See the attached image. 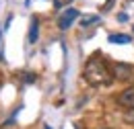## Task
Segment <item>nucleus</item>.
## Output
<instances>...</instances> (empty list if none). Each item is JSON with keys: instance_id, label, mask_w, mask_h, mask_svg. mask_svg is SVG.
<instances>
[{"instance_id": "nucleus-5", "label": "nucleus", "mask_w": 134, "mask_h": 129, "mask_svg": "<svg viewBox=\"0 0 134 129\" xmlns=\"http://www.w3.org/2000/svg\"><path fill=\"white\" fill-rule=\"evenodd\" d=\"M109 41L111 43H130L132 39H130V35H118V33H114V35H109Z\"/></svg>"}, {"instance_id": "nucleus-6", "label": "nucleus", "mask_w": 134, "mask_h": 129, "mask_svg": "<svg viewBox=\"0 0 134 129\" xmlns=\"http://www.w3.org/2000/svg\"><path fill=\"white\" fill-rule=\"evenodd\" d=\"M37 29H39V23L37 21H31V29H29V43H35L37 41Z\"/></svg>"}, {"instance_id": "nucleus-1", "label": "nucleus", "mask_w": 134, "mask_h": 129, "mask_svg": "<svg viewBox=\"0 0 134 129\" xmlns=\"http://www.w3.org/2000/svg\"><path fill=\"white\" fill-rule=\"evenodd\" d=\"M85 80L91 86H105V84H111L114 72L107 68V64L101 57H91L85 66Z\"/></svg>"}, {"instance_id": "nucleus-4", "label": "nucleus", "mask_w": 134, "mask_h": 129, "mask_svg": "<svg viewBox=\"0 0 134 129\" xmlns=\"http://www.w3.org/2000/svg\"><path fill=\"white\" fill-rule=\"evenodd\" d=\"M118 102H120L122 107H128V109H132V107H134V86L124 88V90H122V94L118 96Z\"/></svg>"}, {"instance_id": "nucleus-9", "label": "nucleus", "mask_w": 134, "mask_h": 129, "mask_svg": "<svg viewBox=\"0 0 134 129\" xmlns=\"http://www.w3.org/2000/svg\"><path fill=\"white\" fill-rule=\"evenodd\" d=\"M46 129H50V127H46Z\"/></svg>"}, {"instance_id": "nucleus-8", "label": "nucleus", "mask_w": 134, "mask_h": 129, "mask_svg": "<svg viewBox=\"0 0 134 129\" xmlns=\"http://www.w3.org/2000/svg\"><path fill=\"white\" fill-rule=\"evenodd\" d=\"M0 43H2V33H0Z\"/></svg>"}, {"instance_id": "nucleus-3", "label": "nucleus", "mask_w": 134, "mask_h": 129, "mask_svg": "<svg viewBox=\"0 0 134 129\" xmlns=\"http://www.w3.org/2000/svg\"><path fill=\"white\" fill-rule=\"evenodd\" d=\"M74 18H79V10H76V8H68L66 12L60 16V21H58V27H60L62 31H66L68 27L72 25V21H74Z\"/></svg>"}, {"instance_id": "nucleus-7", "label": "nucleus", "mask_w": 134, "mask_h": 129, "mask_svg": "<svg viewBox=\"0 0 134 129\" xmlns=\"http://www.w3.org/2000/svg\"><path fill=\"white\" fill-rule=\"evenodd\" d=\"M97 21H99L97 16H89V18H85L81 25H83V27H89V25H93V23H97Z\"/></svg>"}, {"instance_id": "nucleus-2", "label": "nucleus", "mask_w": 134, "mask_h": 129, "mask_svg": "<svg viewBox=\"0 0 134 129\" xmlns=\"http://www.w3.org/2000/svg\"><path fill=\"white\" fill-rule=\"evenodd\" d=\"M114 78L120 82H132L134 80V66H128V64H114Z\"/></svg>"}]
</instances>
